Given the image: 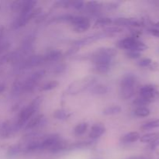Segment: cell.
Wrapping results in <instances>:
<instances>
[{"label": "cell", "instance_id": "1", "mask_svg": "<svg viewBox=\"0 0 159 159\" xmlns=\"http://www.w3.org/2000/svg\"><path fill=\"white\" fill-rule=\"evenodd\" d=\"M96 79L94 76H87L83 79L76 80L75 82H72L71 85L68 86L67 89V93L69 95H76L82 93L84 90L87 89L89 87L93 86V85L96 82Z\"/></svg>", "mask_w": 159, "mask_h": 159}, {"label": "cell", "instance_id": "2", "mask_svg": "<svg viewBox=\"0 0 159 159\" xmlns=\"http://www.w3.org/2000/svg\"><path fill=\"white\" fill-rule=\"evenodd\" d=\"M40 103V99H35V100H34L30 105H29L27 107L23 109V110L20 112V115H19L18 120H17L16 124L13 126L15 130H20V129L21 128V127H23V125L26 124V121L29 120L30 118L32 117V116L34 114L35 111L39 107Z\"/></svg>", "mask_w": 159, "mask_h": 159}, {"label": "cell", "instance_id": "3", "mask_svg": "<svg viewBox=\"0 0 159 159\" xmlns=\"http://www.w3.org/2000/svg\"><path fill=\"white\" fill-rule=\"evenodd\" d=\"M136 82V77L131 74L127 75L123 78L120 83V96L123 99H130L134 95Z\"/></svg>", "mask_w": 159, "mask_h": 159}, {"label": "cell", "instance_id": "4", "mask_svg": "<svg viewBox=\"0 0 159 159\" xmlns=\"http://www.w3.org/2000/svg\"><path fill=\"white\" fill-rule=\"evenodd\" d=\"M70 23L74 26V30L76 33H84L88 30L91 26L89 18L82 16H73Z\"/></svg>", "mask_w": 159, "mask_h": 159}, {"label": "cell", "instance_id": "5", "mask_svg": "<svg viewBox=\"0 0 159 159\" xmlns=\"http://www.w3.org/2000/svg\"><path fill=\"white\" fill-rule=\"evenodd\" d=\"M45 75L44 70H40L31 74V75L26 80V82L23 84V89L26 91H31L34 88L37 82Z\"/></svg>", "mask_w": 159, "mask_h": 159}, {"label": "cell", "instance_id": "6", "mask_svg": "<svg viewBox=\"0 0 159 159\" xmlns=\"http://www.w3.org/2000/svg\"><path fill=\"white\" fill-rule=\"evenodd\" d=\"M140 94H141V97L152 102V100H154L157 97L159 93L156 87L154 85H146L141 87L140 89Z\"/></svg>", "mask_w": 159, "mask_h": 159}, {"label": "cell", "instance_id": "7", "mask_svg": "<svg viewBox=\"0 0 159 159\" xmlns=\"http://www.w3.org/2000/svg\"><path fill=\"white\" fill-rule=\"evenodd\" d=\"M109 36H110V35H109L108 34H107V33H105V32L93 34V35L89 36V37H84V38L81 39V40H77V41H75V45L77 48H79V47L84 46V45H85V44H89V43H92V42L99 40H100V39L105 38V37H109Z\"/></svg>", "mask_w": 159, "mask_h": 159}, {"label": "cell", "instance_id": "8", "mask_svg": "<svg viewBox=\"0 0 159 159\" xmlns=\"http://www.w3.org/2000/svg\"><path fill=\"white\" fill-rule=\"evenodd\" d=\"M43 62H45L43 55H34L25 61L22 65V67L23 69H27V68L38 66L43 64Z\"/></svg>", "mask_w": 159, "mask_h": 159}, {"label": "cell", "instance_id": "9", "mask_svg": "<svg viewBox=\"0 0 159 159\" xmlns=\"http://www.w3.org/2000/svg\"><path fill=\"white\" fill-rule=\"evenodd\" d=\"M115 24L117 25V26H136L139 27L142 25L140 20L135 18H118L114 21Z\"/></svg>", "mask_w": 159, "mask_h": 159}, {"label": "cell", "instance_id": "10", "mask_svg": "<svg viewBox=\"0 0 159 159\" xmlns=\"http://www.w3.org/2000/svg\"><path fill=\"white\" fill-rule=\"evenodd\" d=\"M60 138L58 135L53 134L51 136L45 138L43 141L40 142L41 144V149L42 150H51L55 144H57L59 141H60Z\"/></svg>", "mask_w": 159, "mask_h": 159}, {"label": "cell", "instance_id": "11", "mask_svg": "<svg viewBox=\"0 0 159 159\" xmlns=\"http://www.w3.org/2000/svg\"><path fill=\"white\" fill-rule=\"evenodd\" d=\"M138 39L135 37H127L118 42V47L127 51H133Z\"/></svg>", "mask_w": 159, "mask_h": 159}, {"label": "cell", "instance_id": "12", "mask_svg": "<svg viewBox=\"0 0 159 159\" xmlns=\"http://www.w3.org/2000/svg\"><path fill=\"white\" fill-rule=\"evenodd\" d=\"M106 127L102 124H96L93 126L89 133V137L92 139L99 138L105 133Z\"/></svg>", "mask_w": 159, "mask_h": 159}, {"label": "cell", "instance_id": "13", "mask_svg": "<svg viewBox=\"0 0 159 159\" xmlns=\"http://www.w3.org/2000/svg\"><path fill=\"white\" fill-rule=\"evenodd\" d=\"M37 5V2L28 0V1H23L21 8H20V15H26L32 12L34 9V7Z\"/></svg>", "mask_w": 159, "mask_h": 159}, {"label": "cell", "instance_id": "14", "mask_svg": "<svg viewBox=\"0 0 159 159\" xmlns=\"http://www.w3.org/2000/svg\"><path fill=\"white\" fill-rule=\"evenodd\" d=\"M141 138L140 137V134L138 132L136 131H133V132H130V133L126 134L125 135L121 138L120 141L121 142L125 143V144H129V143H134L136 142L137 141Z\"/></svg>", "mask_w": 159, "mask_h": 159}, {"label": "cell", "instance_id": "15", "mask_svg": "<svg viewBox=\"0 0 159 159\" xmlns=\"http://www.w3.org/2000/svg\"><path fill=\"white\" fill-rule=\"evenodd\" d=\"M94 53L96 54H99V55L107 56V57L113 58V57L117 54V51L113 48H101L96 50Z\"/></svg>", "mask_w": 159, "mask_h": 159}, {"label": "cell", "instance_id": "16", "mask_svg": "<svg viewBox=\"0 0 159 159\" xmlns=\"http://www.w3.org/2000/svg\"><path fill=\"white\" fill-rule=\"evenodd\" d=\"M61 56V52L57 50H52L47 53L43 55L45 61H54L58 60Z\"/></svg>", "mask_w": 159, "mask_h": 159}, {"label": "cell", "instance_id": "17", "mask_svg": "<svg viewBox=\"0 0 159 159\" xmlns=\"http://www.w3.org/2000/svg\"><path fill=\"white\" fill-rule=\"evenodd\" d=\"M42 120H43V115H37L34 117H33L32 119L30 120L29 122L26 125V130H29V129L30 130V129L37 127L40 124V123L41 122Z\"/></svg>", "mask_w": 159, "mask_h": 159}, {"label": "cell", "instance_id": "18", "mask_svg": "<svg viewBox=\"0 0 159 159\" xmlns=\"http://www.w3.org/2000/svg\"><path fill=\"white\" fill-rule=\"evenodd\" d=\"M158 137L159 132H154V133H149L147 134H144V136L140 138V140L143 143H150V144H152Z\"/></svg>", "mask_w": 159, "mask_h": 159}, {"label": "cell", "instance_id": "19", "mask_svg": "<svg viewBox=\"0 0 159 159\" xmlns=\"http://www.w3.org/2000/svg\"><path fill=\"white\" fill-rule=\"evenodd\" d=\"M107 92H108V87L102 84L93 86L91 89V93L93 95H104L107 93Z\"/></svg>", "mask_w": 159, "mask_h": 159}, {"label": "cell", "instance_id": "20", "mask_svg": "<svg viewBox=\"0 0 159 159\" xmlns=\"http://www.w3.org/2000/svg\"><path fill=\"white\" fill-rule=\"evenodd\" d=\"M89 124L85 122L80 123L78 124L74 129V133L76 136H81V135L84 134L86 132L87 129H88Z\"/></svg>", "mask_w": 159, "mask_h": 159}, {"label": "cell", "instance_id": "21", "mask_svg": "<svg viewBox=\"0 0 159 159\" xmlns=\"http://www.w3.org/2000/svg\"><path fill=\"white\" fill-rule=\"evenodd\" d=\"M121 112V107L119 106H112V107H108L105 108L102 111L104 115L110 116V115H116L118 114Z\"/></svg>", "mask_w": 159, "mask_h": 159}, {"label": "cell", "instance_id": "22", "mask_svg": "<svg viewBox=\"0 0 159 159\" xmlns=\"http://www.w3.org/2000/svg\"><path fill=\"white\" fill-rule=\"evenodd\" d=\"M39 151H42L41 144H40V142H39V141L31 142L30 144L26 148V152H28V153L39 152Z\"/></svg>", "mask_w": 159, "mask_h": 159}, {"label": "cell", "instance_id": "23", "mask_svg": "<svg viewBox=\"0 0 159 159\" xmlns=\"http://www.w3.org/2000/svg\"><path fill=\"white\" fill-rule=\"evenodd\" d=\"M151 113L150 110L148 108H147L146 107H138L135 110L134 114L137 116H139V117H146V116H149Z\"/></svg>", "mask_w": 159, "mask_h": 159}, {"label": "cell", "instance_id": "24", "mask_svg": "<svg viewBox=\"0 0 159 159\" xmlns=\"http://www.w3.org/2000/svg\"><path fill=\"white\" fill-rule=\"evenodd\" d=\"M70 114L68 112H67L65 110H57L54 113V116L57 120H65L69 117Z\"/></svg>", "mask_w": 159, "mask_h": 159}, {"label": "cell", "instance_id": "25", "mask_svg": "<svg viewBox=\"0 0 159 159\" xmlns=\"http://www.w3.org/2000/svg\"><path fill=\"white\" fill-rule=\"evenodd\" d=\"M21 148H20V144H16V145H12V147H10L8 150L7 155L9 157H15L17 155L20 154V152H21Z\"/></svg>", "mask_w": 159, "mask_h": 159}, {"label": "cell", "instance_id": "26", "mask_svg": "<svg viewBox=\"0 0 159 159\" xmlns=\"http://www.w3.org/2000/svg\"><path fill=\"white\" fill-rule=\"evenodd\" d=\"M59 83L57 81H51V82H48V83L44 84V85L42 86L41 90L42 91H50V90H52L54 89L57 88L58 86Z\"/></svg>", "mask_w": 159, "mask_h": 159}, {"label": "cell", "instance_id": "27", "mask_svg": "<svg viewBox=\"0 0 159 159\" xmlns=\"http://www.w3.org/2000/svg\"><path fill=\"white\" fill-rule=\"evenodd\" d=\"M158 127H159V119L146 123L141 127V128L144 129V130H150V129L158 128Z\"/></svg>", "mask_w": 159, "mask_h": 159}, {"label": "cell", "instance_id": "28", "mask_svg": "<svg viewBox=\"0 0 159 159\" xmlns=\"http://www.w3.org/2000/svg\"><path fill=\"white\" fill-rule=\"evenodd\" d=\"M112 20L109 17H102V18H99L96 20V26H104L107 25H110L112 23Z\"/></svg>", "mask_w": 159, "mask_h": 159}, {"label": "cell", "instance_id": "29", "mask_svg": "<svg viewBox=\"0 0 159 159\" xmlns=\"http://www.w3.org/2000/svg\"><path fill=\"white\" fill-rule=\"evenodd\" d=\"M96 72L100 73V74H106L108 72L110 69V65H96L95 67Z\"/></svg>", "mask_w": 159, "mask_h": 159}, {"label": "cell", "instance_id": "30", "mask_svg": "<svg viewBox=\"0 0 159 159\" xmlns=\"http://www.w3.org/2000/svg\"><path fill=\"white\" fill-rule=\"evenodd\" d=\"M151 101L148 100V99H144V98L143 97H140V98H138V99H135L134 101L133 102V103L134 104V105L136 106H138L139 107H144V106H147L148 105L149 103H151Z\"/></svg>", "mask_w": 159, "mask_h": 159}, {"label": "cell", "instance_id": "31", "mask_svg": "<svg viewBox=\"0 0 159 159\" xmlns=\"http://www.w3.org/2000/svg\"><path fill=\"white\" fill-rule=\"evenodd\" d=\"M123 31V28H121L120 26H112V27H108L105 30V31L103 32L107 33L109 35L111 36L112 34H116V33H120Z\"/></svg>", "mask_w": 159, "mask_h": 159}, {"label": "cell", "instance_id": "32", "mask_svg": "<svg viewBox=\"0 0 159 159\" xmlns=\"http://www.w3.org/2000/svg\"><path fill=\"white\" fill-rule=\"evenodd\" d=\"M73 17L72 15H69V14H65V15L59 16L56 17L54 19V21L57 22H69L71 21V18Z\"/></svg>", "mask_w": 159, "mask_h": 159}, {"label": "cell", "instance_id": "33", "mask_svg": "<svg viewBox=\"0 0 159 159\" xmlns=\"http://www.w3.org/2000/svg\"><path fill=\"white\" fill-rule=\"evenodd\" d=\"M90 144V142H79L75 143V144H73L69 146L68 148L73 150V149H79V148H83L87 147Z\"/></svg>", "mask_w": 159, "mask_h": 159}, {"label": "cell", "instance_id": "34", "mask_svg": "<svg viewBox=\"0 0 159 159\" xmlns=\"http://www.w3.org/2000/svg\"><path fill=\"white\" fill-rule=\"evenodd\" d=\"M138 65L141 67H148L152 64V60L150 58H143L138 62Z\"/></svg>", "mask_w": 159, "mask_h": 159}, {"label": "cell", "instance_id": "35", "mask_svg": "<svg viewBox=\"0 0 159 159\" xmlns=\"http://www.w3.org/2000/svg\"><path fill=\"white\" fill-rule=\"evenodd\" d=\"M127 56L129 58L131 59H137L141 57V53L134 51H128L127 52Z\"/></svg>", "mask_w": 159, "mask_h": 159}, {"label": "cell", "instance_id": "36", "mask_svg": "<svg viewBox=\"0 0 159 159\" xmlns=\"http://www.w3.org/2000/svg\"><path fill=\"white\" fill-rule=\"evenodd\" d=\"M84 2L82 1H73L71 2V7L75 8L76 9H82L83 6Z\"/></svg>", "mask_w": 159, "mask_h": 159}, {"label": "cell", "instance_id": "37", "mask_svg": "<svg viewBox=\"0 0 159 159\" xmlns=\"http://www.w3.org/2000/svg\"><path fill=\"white\" fill-rule=\"evenodd\" d=\"M65 69H66V66H65V65H60L57 67H56L55 71H55L56 73H61L63 72Z\"/></svg>", "mask_w": 159, "mask_h": 159}, {"label": "cell", "instance_id": "38", "mask_svg": "<svg viewBox=\"0 0 159 159\" xmlns=\"http://www.w3.org/2000/svg\"><path fill=\"white\" fill-rule=\"evenodd\" d=\"M158 147H159V137L154 141V142H152L150 145V148L152 150H155V149H156Z\"/></svg>", "mask_w": 159, "mask_h": 159}, {"label": "cell", "instance_id": "39", "mask_svg": "<svg viewBox=\"0 0 159 159\" xmlns=\"http://www.w3.org/2000/svg\"><path fill=\"white\" fill-rule=\"evenodd\" d=\"M149 33H150L152 35L159 38V29H156V28H155V29H151L149 30Z\"/></svg>", "mask_w": 159, "mask_h": 159}, {"label": "cell", "instance_id": "40", "mask_svg": "<svg viewBox=\"0 0 159 159\" xmlns=\"http://www.w3.org/2000/svg\"><path fill=\"white\" fill-rule=\"evenodd\" d=\"M6 90V85L3 83H0V95Z\"/></svg>", "mask_w": 159, "mask_h": 159}, {"label": "cell", "instance_id": "41", "mask_svg": "<svg viewBox=\"0 0 159 159\" xmlns=\"http://www.w3.org/2000/svg\"><path fill=\"white\" fill-rule=\"evenodd\" d=\"M127 159H144V157H142V156H133V157H130V158H129Z\"/></svg>", "mask_w": 159, "mask_h": 159}, {"label": "cell", "instance_id": "42", "mask_svg": "<svg viewBox=\"0 0 159 159\" xmlns=\"http://www.w3.org/2000/svg\"><path fill=\"white\" fill-rule=\"evenodd\" d=\"M156 26H157V27H159V22H158V23H156Z\"/></svg>", "mask_w": 159, "mask_h": 159}, {"label": "cell", "instance_id": "43", "mask_svg": "<svg viewBox=\"0 0 159 159\" xmlns=\"http://www.w3.org/2000/svg\"><path fill=\"white\" fill-rule=\"evenodd\" d=\"M0 8H1V6H0Z\"/></svg>", "mask_w": 159, "mask_h": 159}]
</instances>
